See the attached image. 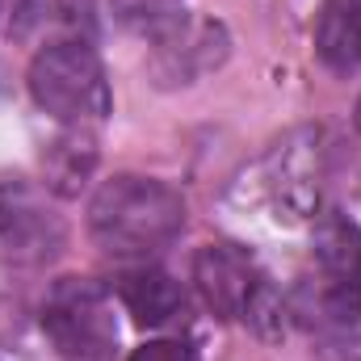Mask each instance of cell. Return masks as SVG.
Segmentation results:
<instances>
[{"label":"cell","instance_id":"cell-12","mask_svg":"<svg viewBox=\"0 0 361 361\" xmlns=\"http://www.w3.org/2000/svg\"><path fill=\"white\" fill-rule=\"evenodd\" d=\"M130 361H202L197 357V349L189 345V341H180V336H160V341H147V345H139Z\"/></svg>","mask_w":361,"mask_h":361},{"label":"cell","instance_id":"cell-6","mask_svg":"<svg viewBox=\"0 0 361 361\" xmlns=\"http://www.w3.org/2000/svg\"><path fill=\"white\" fill-rule=\"evenodd\" d=\"M290 319H298L311 336L336 345V349H361V281L319 277L298 290Z\"/></svg>","mask_w":361,"mask_h":361},{"label":"cell","instance_id":"cell-8","mask_svg":"<svg viewBox=\"0 0 361 361\" xmlns=\"http://www.w3.org/2000/svg\"><path fill=\"white\" fill-rule=\"evenodd\" d=\"M315 55L336 76L361 72V0H328L315 21Z\"/></svg>","mask_w":361,"mask_h":361},{"label":"cell","instance_id":"cell-3","mask_svg":"<svg viewBox=\"0 0 361 361\" xmlns=\"http://www.w3.org/2000/svg\"><path fill=\"white\" fill-rule=\"evenodd\" d=\"M25 85L34 105L63 126H92L114 105L105 68L85 38H51L47 47H38Z\"/></svg>","mask_w":361,"mask_h":361},{"label":"cell","instance_id":"cell-2","mask_svg":"<svg viewBox=\"0 0 361 361\" xmlns=\"http://www.w3.org/2000/svg\"><path fill=\"white\" fill-rule=\"evenodd\" d=\"M193 290L202 302L231 324H248L261 336H281L290 307L277 298L269 273L240 244H206L193 252Z\"/></svg>","mask_w":361,"mask_h":361},{"label":"cell","instance_id":"cell-10","mask_svg":"<svg viewBox=\"0 0 361 361\" xmlns=\"http://www.w3.org/2000/svg\"><path fill=\"white\" fill-rule=\"evenodd\" d=\"M47 169V189L55 193H76L97 169V139L89 126H68L42 156Z\"/></svg>","mask_w":361,"mask_h":361},{"label":"cell","instance_id":"cell-5","mask_svg":"<svg viewBox=\"0 0 361 361\" xmlns=\"http://www.w3.org/2000/svg\"><path fill=\"white\" fill-rule=\"evenodd\" d=\"M68 227L55 214L47 189L30 177L0 173V261L8 265H47L63 252Z\"/></svg>","mask_w":361,"mask_h":361},{"label":"cell","instance_id":"cell-4","mask_svg":"<svg viewBox=\"0 0 361 361\" xmlns=\"http://www.w3.org/2000/svg\"><path fill=\"white\" fill-rule=\"evenodd\" d=\"M42 332L59 361H114L118 315L92 277H59L42 302Z\"/></svg>","mask_w":361,"mask_h":361},{"label":"cell","instance_id":"cell-1","mask_svg":"<svg viewBox=\"0 0 361 361\" xmlns=\"http://www.w3.org/2000/svg\"><path fill=\"white\" fill-rule=\"evenodd\" d=\"M185 231V197L169 180L118 173L89 202V235L118 261H147Z\"/></svg>","mask_w":361,"mask_h":361},{"label":"cell","instance_id":"cell-9","mask_svg":"<svg viewBox=\"0 0 361 361\" xmlns=\"http://www.w3.org/2000/svg\"><path fill=\"white\" fill-rule=\"evenodd\" d=\"M311 252H315L324 277L361 281V227L349 214L324 210L315 219V231H311Z\"/></svg>","mask_w":361,"mask_h":361},{"label":"cell","instance_id":"cell-11","mask_svg":"<svg viewBox=\"0 0 361 361\" xmlns=\"http://www.w3.org/2000/svg\"><path fill=\"white\" fill-rule=\"evenodd\" d=\"M114 17L143 38L169 42L185 25V0H114Z\"/></svg>","mask_w":361,"mask_h":361},{"label":"cell","instance_id":"cell-13","mask_svg":"<svg viewBox=\"0 0 361 361\" xmlns=\"http://www.w3.org/2000/svg\"><path fill=\"white\" fill-rule=\"evenodd\" d=\"M353 122H357V130H361V97H357V109H353Z\"/></svg>","mask_w":361,"mask_h":361},{"label":"cell","instance_id":"cell-7","mask_svg":"<svg viewBox=\"0 0 361 361\" xmlns=\"http://www.w3.org/2000/svg\"><path fill=\"white\" fill-rule=\"evenodd\" d=\"M114 290H118L122 307L135 315V324H143V328H173V324L189 319L185 286L156 265H135V269L118 273Z\"/></svg>","mask_w":361,"mask_h":361}]
</instances>
